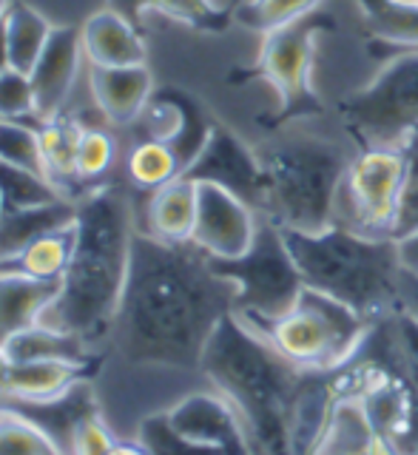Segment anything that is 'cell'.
Wrapping results in <instances>:
<instances>
[{"instance_id": "6da1fadb", "label": "cell", "mask_w": 418, "mask_h": 455, "mask_svg": "<svg viewBox=\"0 0 418 455\" xmlns=\"http://www.w3.org/2000/svg\"><path fill=\"white\" fill-rule=\"evenodd\" d=\"M237 288L194 242L137 231L111 339L128 364L199 370L220 322L234 313Z\"/></svg>"}, {"instance_id": "7a4b0ae2", "label": "cell", "mask_w": 418, "mask_h": 455, "mask_svg": "<svg viewBox=\"0 0 418 455\" xmlns=\"http://www.w3.org/2000/svg\"><path fill=\"white\" fill-rule=\"evenodd\" d=\"M199 370L239 412L253 455H296L301 407L316 373L287 362L237 313L213 331Z\"/></svg>"}, {"instance_id": "3957f363", "label": "cell", "mask_w": 418, "mask_h": 455, "mask_svg": "<svg viewBox=\"0 0 418 455\" xmlns=\"http://www.w3.org/2000/svg\"><path fill=\"white\" fill-rule=\"evenodd\" d=\"M134 213L117 185H103L77 205L75 251L60 293L40 324L75 333L85 345L106 339L120 310L134 242Z\"/></svg>"}, {"instance_id": "277c9868", "label": "cell", "mask_w": 418, "mask_h": 455, "mask_svg": "<svg viewBox=\"0 0 418 455\" xmlns=\"http://www.w3.org/2000/svg\"><path fill=\"white\" fill-rule=\"evenodd\" d=\"M308 288L339 299L376 324L401 307L396 239L362 236L334 222L319 234L282 231Z\"/></svg>"}, {"instance_id": "5b68a950", "label": "cell", "mask_w": 418, "mask_h": 455, "mask_svg": "<svg viewBox=\"0 0 418 455\" xmlns=\"http://www.w3.org/2000/svg\"><path fill=\"white\" fill-rule=\"evenodd\" d=\"M259 160L268 180L259 217L299 234H319L336 222L339 188L350 160L334 140L285 137L259 151Z\"/></svg>"}, {"instance_id": "8992f818", "label": "cell", "mask_w": 418, "mask_h": 455, "mask_svg": "<svg viewBox=\"0 0 418 455\" xmlns=\"http://www.w3.org/2000/svg\"><path fill=\"white\" fill-rule=\"evenodd\" d=\"M336 32V18L325 9H316L305 18L287 26L273 28L262 35V46L251 66L230 71V83H251L265 80L279 97V106L270 114L259 117L265 132H279V128L325 117V100L316 92L313 66H316V43L322 35Z\"/></svg>"}, {"instance_id": "52a82bcc", "label": "cell", "mask_w": 418, "mask_h": 455, "mask_svg": "<svg viewBox=\"0 0 418 455\" xmlns=\"http://www.w3.org/2000/svg\"><path fill=\"white\" fill-rule=\"evenodd\" d=\"M277 347L287 362L308 373H336L348 364L370 333V322L339 299L301 288L296 305L277 319H242Z\"/></svg>"}, {"instance_id": "ba28073f", "label": "cell", "mask_w": 418, "mask_h": 455, "mask_svg": "<svg viewBox=\"0 0 418 455\" xmlns=\"http://www.w3.org/2000/svg\"><path fill=\"white\" fill-rule=\"evenodd\" d=\"M211 267L222 279L234 282V313L239 319H277L296 305L301 288H305V279L299 274L282 228L265 217H259L256 236L248 251L234 259L211 256Z\"/></svg>"}, {"instance_id": "9c48e42d", "label": "cell", "mask_w": 418, "mask_h": 455, "mask_svg": "<svg viewBox=\"0 0 418 455\" xmlns=\"http://www.w3.org/2000/svg\"><path fill=\"white\" fill-rule=\"evenodd\" d=\"M336 111L358 148L405 142L418 128V52L384 60L367 85L339 100Z\"/></svg>"}, {"instance_id": "30bf717a", "label": "cell", "mask_w": 418, "mask_h": 455, "mask_svg": "<svg viewBox=\"0 0 418 455\" xmlns=\"http://www.w3.org/2000/svg\"><path fill=\"white\" fill-rule=\"evenodd\" d=\"M407 180V140L398 142V146L362 148L356 160H350L348 174L342 180L336 222L362 236L393 239Z\"/></svg>"}, {"instance_id": "8fae6325", "label": "cell", "mask_w": 418, "mask_h": 455, "mask_svg": "<svg viewBox=\"0 0 418 455\" xmlns=\"http://www.w3.org/2000/svg\"><path fill=\"white\" fill-rule=\"evenodd\" d=\"M182 177L194 182L220 185V188L239 196L245 205H251L256 213L265 208V168L259 160V151L245 146L228 125L216 123L213 132L199 151L197 160L182 171Z\"/></svg>"}, {"instance_id": "7c38bea8", "label": "cell", "mask_w": 418, "mask_h": 455, "mask_svg": "<svg viewBox=\"0 0 418 455\" xmlns=\"http://www.w3.org/2000/svg\"><path fill=\"white\" fill-rule=\"evenodd\" d=\"M259 217L220 185L197 182V222L191 242L213 259H234L251 248Z\"/></svg>"}, {"instance_id": "4fadbf2b", "label": "cell", "mask_w": 418, "mask_h": 455, "mask_svg": "<svg viewBox=\"0 0 418 455\" xmlns=\"http://www.w3.org/2000/svg\"><path fill=\"white\" fill-rule=\"evenodd\" d=\"M0 410L14 412V416L35 424L46 435L60 455H75V441L85 421L100 416L97 398L89 379L77 381L60 395L52 398H18V395H0Z\"/></svg>"}, {"instance_id": "5bb4252c", "label": "cell", "mask_w": 418, "mask_h": 455, "mask_svg": "<svg viewBox=\"0 0 418 455\" xmlns=\"http://www.w3.org/2000/svg\"><path fill=\"white\" fill-rule=\"evenodd\" d=\"M165 412L171 424L197 444L216 447L228 455H253L248 430L222 393H191Z\"/></svg>"}, {"instance_id": "9a60e30c", "label": "cell", "mask_w": 418, "mask_h": 455, "mask_svg": "<svg viewBox=\"0 0 418 455\" xmlns=\"http://www.w3.org/2000/svg\"><path fill=\"white\" fill-rule=\"evenodd\" d=\"M146 111L151 114V140H160L165 146H171L182 171L205 148V142L216 125L208 117L203 103L182 89L154 92Z\"/></svg>"}, {"instance_id": "2e32d148", "label": "cell", "mask_w": 418, "mask_h": 455, "mask_svg": "<svg viewBox=\"0 0 418 455\" xmlns=\"http://www.w3.org/2000/svg\"><path fill=\"white\" fill-rule=\"evenodd\" d=\"M83 40L80 28L75 26H54L46 49L37 57L35 68L28 71L35 89V108L40 123H52L60 117L66 97L77 80L83 60Z\"/></svg>"}, {"instance_id": "e0dca14e", "label": "cell", "mask_w": 418, "mask_h": 455, "mask_svg": "<svg viewBox=\"0 0 418 455\" xmlns=\"http://www.w3.org/2000/svg\"><path fill=\"white\" fill-rule=\"evenodd\" d=\"M83 54L89 66L117 68L146 63V43L140 28L117 9H100L80 28Z\"/></svg>"}, {"instance_id": "ac0fdd59", "label": "cell", "mask_w": 418, "mask_h": 455, "mask_svg": "<svg viewBox=\"0 0 418 455\" xmlns=\"http://www.w3.org/2000/svg\"><path fill=\"white\" fill-rule=\"evenodd\" d=\"M379 441L382 435L373 430L362 402L356 395L334 390L325 421L319 433H316L308 455H376Z\"/></svg>"}, {"instance_id": "d6986e66", "label": "cell", "mask_w": 418, "mask_h": 455, "mask_svg": "<svg viewBox=\"0 0 418 455\" xmlns=\"http://www.w3.org/2000/svg\"><path fill=\"white\" fill-rule=\"evenodd\" d=\"M367 35V52L390 60L418 52V4L415 0H353Z\"/></svg>"}, {"instance_id": "ffe728a7", "label": "cell", "mask_w": 418, "mask_h": 455, "mask_svg": "<svg viewBox=\"0 0 418 455\" xmlns=\"http://www.w3.org/2000/svg\"><path fill=\"white\" fill-rule=\"evenodd\" d=\"M89 75L94 103L111 123H134L154 97V77L146 63L117 68L92 66Z\"/></svg>"}, {"instance_id": "44dd1931", "label": "cell", "mask_w": 418, "mask_h": 455, "mask_svg": "<svg viewBox=\"0 0 418 455\" xmlns=\"http://www.w3.org/2000/svg\"><path fill=\"white\" fill-rule=\"evenodd\" d=\"M57 293H60V282L0 270V347H6L28 327L40 324Z\"/></svg>"}, {"instance_id": "7402d4cb", "label": "cell", "mask_w": 418, "mask_h": 455, "mask_svg": "<svg viewBox=\"0 0 418 455\" xmlns=\"http://www.w3.org/2000/svg\"><path fill=\"white\" fill-rule=\"evenodd\" d=\"M75 220H77V205H71L68 199L40 208L0 211V262L14 259L35 239L75 225Z\"/></svg>"}, {"instance_id": "603a6c76", "label": "cell", "mask_w": 418, "mask_h": 455, "mask_svg": "<svg viewBox=\"0 0 418 455\" xmlns=\"http://www.w3.org/2000/svg\"><path fill=\"white\" fill-rule=\"evenodd\" d=\"M197 222V182L189 177L171 180L151 191L146 208V234L165 242H191Z\"/></svg>"}, {"instance_id": "cb8c5ba5", "label": "cell", "mask_w": 418, "mask_h": 455, "mask_svg": "<svg viewBox=\"0 0 418 455\" xmlns=\"http://www.w3.org/2000/svg\"><path fill=\"white\" fill-rule=\"evenodd\" d=\"M100 362L94 364H77V362H57V359H40V362H12V373L6 381V395L18 398H52L60 395L77 381L94 376Z\"/></svg>"}, {"instance_id": "d4e9b609", "label": "cell", "mask_w": 418, "mask_h": 455, "mask_svg": "<svg viewBox=\"0 0 418 455\" xmlns=\"http://www.w3.org/2000/svg\"><path fill=\"white\" fill-rule=\"evenodd\" d=\"M92 345L75 333L54 331L46 324H35L28 331L18 333L4 347L12 362H40V359H57V362H77V364H94L100 355H92Z\"/></svg>"}, {"instance_id": "484cf974", "label": "cell", "mask_w": 418, "mask_h": 455, "mask_svg": "<svg viewBox=\"0 0 418 455\" xmlns=\"http://www.w3.org/2000/svg\"><path fill=\"white\" fill-rule=\"evenodd\" d=\"M111 9H117L125 14L134 26L146 12H163L177 18L182 23H189L199 32H225V28L234 23V12L237 6H216L213 0H111Z\"/></svg>"}, {"instance_id": "4316f807", "label": "cell", "mask_w": 418, "mask_h": 455, "mask_svg": "<svg viewBox=\"0 0 418 455\" xmlns=\"http://www.w3.org/2000/svg\"><path fill=\"white\" fill-rule=\"evenodd\" d=\"M71 251H75V225L35 239L14 259L0 262V270H14V274H26L46 282H60L71 262Z\"/></svg>"}, {"instance_id": "83f0119b", "label": "cell", "mask_w": 418, "mask_h": 455, "mask_svg": "<svg viewBox=\"0 0 418 455\" xmlns=\"http://www.w3.org/2000/svg\"><path fill=\"white\" fill-rule=\"evenodd\" d=\"M4 26H6L12 68L28 75V71L35 68L37 57L43 54V49H46L54 26L43 18L37 9L26 6V4H12L4 18Z\"/></svg>"}, {"instance_id": "f1b7e54d", "label": "cell", "mask_w": 418, "mask_h": 455, "mask_svg": "<svg viewBox=\"0 0 418 455\" xmlns=\"http://www.w3.org/2000/svg\"><path fill=\"white\" fill-rule=\"evenodd\" d=\"M60 199L63 191L46 174L0 163V203H4V211L40 208V205L60 203Z\"/></svg>"}, {"instance_id": "f546056e", "label": "cell", "mask_w": 418, "mask_h": 455, "mask_svg": "<svg viewBox=\"0 0 418 455\" xmlns=\"http://www.w3.org/2000/svg\"><path fill=\"white\" fill-rule=\"evenodd\" d=\"M182 174V165L177 160V154L171 151V146L160 140H142L134 146V151L128 154V177L137 188L157 191L168 185L171 180H177Z\"/></svg>"}, {"instance_id": "4dcf8cb0", "label": "cell", "mask_w": 418, "mask_h": 455, "mask_svg": "<svg viewBox=\"0 0 418 455\" xmlns=\"http://www.w3.org/2000/svg\"><path fill=\"white\" fill-rule=\"evenodd\" d=\"M319 4L322 0H242V4H237L234 18L256 35H268L273 28L316 12Z\"/></svg>"}, {"instance_id": "1f68e13d", "label": "cell", "mask_w": 418, "mask_h": 455, "mask_svg": "<svg viewBox=\"0 0 418 455\" xmlns=\"http://www.w3.org/2000/svg\"><path fill=\"white\" fill-rule=\"evenodd\" d=\"M137 441L146 447L149 455H228L216 447L197 444V441L185 438L174 424H171L168 412H154V416L142 419Z\"/></svg>"}, {"instance_id": "d6a6232c", "label": "cell", "mask_w": 418, "mask_h": 455, "mask_svg": "<svg viewBox=\"0 0 418 455\" xmlns=\"http://www.w3.org/2000/svg\"><path fill=\"white\" fill-rule=\"evenodd\" d=\"M0 163L46 174V163H43L40 151V128L26 125L23 120H0Z\"/></svg>"}, {"instance_id": "836d02e7", "label": "cell", "mask_w": 418, "mask_h": 455, "mask_svg": "<svg viewBox=\"0 0 418 455\" xmlns=\"http://www.w3.org/2000/svg\"><path fill=\"white\" fill-rule=\"evenodd\" d=\"M80 128L71 123H60V117L40 125V151L46 163V174L57 177H77L75 171V148H77Z\"/></svg>"}, {"instance_id": "e575fe53", "label": "cell", "mask_w": 418, "mask_h": 455, "mask_svg": "<svg viewBox=\"0 0 418 455\" xmlns=\"http://www.w3.org/2000/svg\"><path fill=\"white\" fill-rule=\"evenodd\" d=\"M117 142L103 128H80L75 148V171L77 180H94L114 165Z\"/></svg>"}, {"instance_id": "d590c367", "label": "cell", "mask_w": 418, "mask_h": 455, "mask_svg": "<svg viewBox=\"0 0 418 455\" xmlns=\"http://www.w3.org/2000/svg\"><path fill=\"white\" fill-rule=\"evenodd\" d=\"M0 455H60L35 424L0 410Z\"/></svg>"}, {"instance_id": "8d00e7d4", "label": "cell", "mask_w": 418, "mask_h": 455, "mask_svg": "<svg viewBox=\"0 0 418 455\" xmlns=\"http://www.w3.org/2000/svg\"><path fill=\"white\" fill-rule=\"evenodd\" d=\"M26 117L37 120L32 80L18 68H6L0 75V120H26Z\"/></svg>"}, {"instance_id": "74e56055", "label": "cell", "mask_w": 418, "mask_h": 455, "mask_svg": "<svg viewBox=\"0 0 418 455\" xmlns=\"http://www.w3.org/2000/svg\"><path fill=\"white\" fill-rule=\"evenodd\" d=\"M407 151H410V180L405 188V199H401L393 239H401V236L418 231V128L407 137Z\"/></svg>"}, {"instance_id": "f35d334b", "label": "cell", "mask_w": 418, "mask_h": 455, "mask_svg": "<svg viewBox=\"0 0 418 455\" xmlns=\"http://www.w3.org/2000/svg\"><path fill=\"white\" fill-rule=\"evenodd\" d=\"M393 333H396V345L405 355L407 367L413 370V376L418 379V316L410 313L407 307H398L393 313Z\"/></svg>"}, {"instance_id": "ab89813d", "label": "cell", "mask_w": 418, "mask_h": 455, "mask_svg": "<svg viewBox=\"0 0 418 455\" xmlns=\"http://www.w3.org/2000/svg\"><path fill=\"white\" fill-rule=\"evenodd\" d=\"M117 444V441L111 438V433L106 430V424L97 419L85 421L77 433V441H75V455H109L111 447Z\"/></svg>"}, {"instance_id": "60d3db41", "label": "cell", "mask_w": 418, "mask_h": 455, "mask_svg": "<svg viewBox=\"0 0 418 455\" xmlns=\"http://www.w3.org/2000/svg\"><path fill=\"white\" fill-rule=\"evenodd\" d=\"M396 251H398V265H401V270L418 279V231L396 239Z\"/></svg>"}, {"instance_id": "b9f144b4", "label": "cell", "mask_w": 418, "mask_h": 455, "mask_svg": "<svg viewBox=\"0 0 418 455\" xmlns=\"http://www.w3.org/2000/svg\"><path fill=\"white\" fill-rule=\"evenodd\" d=\"M398 288H401V307H407L410 313H415V316H418V279L401 270Z\"/></svg>"}, {"instance_id": "7bdbcfd3", "label": "cell", "mask_w": 418, "mask_h": 455, "mask_svg": "<svg viewBox=\"0 0 418 455\" xmlns=\"http://www.w3.org/2000/svg\"><path fill=\"white\" fill-rule=\"evenodd\" d=\"M6 68H12V60H9V43H6V26L0 20V75H4Z\"/></svg>"}, {"instance_id": "ee69618b", "label": "cell", "mask_w": 418, "mask_h": 455, "mask_svg": "<svg viewBox=\"0 0 418 455\" xmlns=\"http://www.w3.org/2000/svg\"><path fill=\"white\" fill-rule=\"evenodd\" d=\"M9 373H12V359L9 353L0 347V395L6 393V381H9Z\"/></svg>"}, {"instance_id": "f6af8a7d", "label": "cell", "mask_w": 418, "mask_h": 455, "mask_svg": "<svg viewBox=\"0 0 418 455\" xmlns=\"http://www.w3.org/2000/svg\"><path fill=\"white\" fill-rule=\"evenodd\" d=\"M109 455H149V452H146V447H142L140 441H137V444H114Z\"/></svg>"}, {"instance_id": "bcb514c9", "label": "cell", "mask_w": 418, "mask_h": 455, "mask_svg": "<svg viewBox=\"0 0 418 455\" xmlns=\"http://www.w3.org/2000/svg\"><path fill=\"white\" fill-rule=\"evenodd\" d=\"M9 6H12V4H9V0H0V20H4V18H6V12H9Z\"/></svg>"}, {"instance_id": "7dc6e473", "label": "cell", "mask_w": 418, "mask_h": 455, "mask_svg": "<svg viewBox=\"0 0 418 455\" xmlns=\"http://www.w3.org/2000/svg\"><path fill=\"white\" fill-rule=\"evenodd\" d=\"M0 211H4V203H0Z\"/></svg>"}, {"instance_id": "c3c4849f", "label": "cell", "mask_w": 418, "mask_h": 455, "mask_svg": "<svg viewBox=\"0 0 418 455\" xmlns=\"http://www.w3.org/2000/svg\"><path fill=\"white\" fill-rule=\"evenodd\" d=\"M415 4H418V0H415Z\"/></svg>"}]
</instances>
